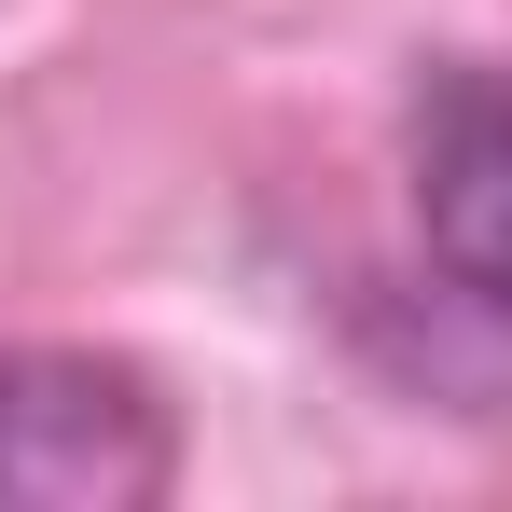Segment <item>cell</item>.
I'll return each mask as SVG.
<instances>
[{"label":"cell","instance_id":"1","mask_svg":"<svg viewBox=\"0 0 512 512\" xmlns=\"http://www.w3.org/2000/svg\"><path fill=\"white\" fill-rule=\"evenodd\" d=\"M167 402L84 346H0V512H139L167 499Z\"/></svg>","mask_w":512,"mask_h":512},{"label":"cell","instance_id":"2","mask_svg":"<svg viewBox=\"0 0 512 512\" xmlns=\"http://www.w3.org/2000/svg\"><path fill=\"white\" fill-rule=\"evenodd\" d=\"M416 222H429V263H443L485 319H512V70H471V84L429 97Z\"/></svg>","mask_w":512,"mask_h":512}]
</instances>
